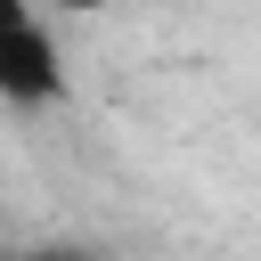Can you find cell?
<instances>
[{"label":"cell","mask_w":261,"mask_h":261,"mask_svg":"<svg viewBox=\"0 0 261 261\" xmlns=\"http://www.w3.org/2000/svg\"><path fill=\"white\" fill-rule=\"evenodd\" d=\"M0 98L8 106H57L65 98V65H57V41H49L33 0H0Z\"/></svg>","instance_id":"6da1fadb"},{"label":"cell","mask_w":261,"mask_h":261,"mask_svg":"<svg viewBox=\"0 0 261 261\" xmlns=\"http://www.w3.org/2000/svg\"><path fill=\"white\" fill-rule=\"evenodd\" d=\"M24 261H90V253H24Z\"/></svg>","instance_id":"3957f363"},{"label":"cell","mask_w":261,"mask_h":261,"mask_svg":"<svg viewBox=\"0 0 261 261\" xmlns=\"http://www.w3.org/2000/svg\"><path fill=\"white\" fill-rule=\"evenodd\" d=\"M57 8H73V16H90V8H106V0H57Z\"/></svg>","instance_id":"7a4b0ae2"}]
</instances>
